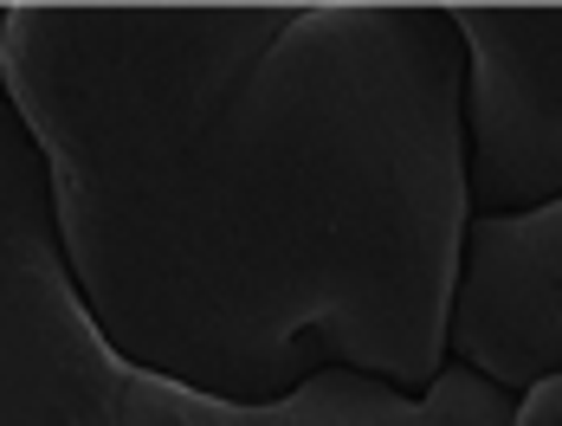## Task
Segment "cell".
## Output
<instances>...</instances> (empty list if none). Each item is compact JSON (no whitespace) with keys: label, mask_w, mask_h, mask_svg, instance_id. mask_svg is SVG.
Masks as SVG:
<instances>
[{"label":"cell","mask_w":562,"mask_h":426,"mask_svg":"<svg viewBox=\"0 0 562 426\" xmlns=\"http://www.w3.org/2000/svg\"><path fill=\"white\" fill-rule=\"evenodd\" d=\"M71 298L130 369L266 407L427 394L465 246V46L434 0L7 7Z\"/></svg>","instance_id":"1"},{"label":"cell","mask_w":562,"mask_h":426,"mask_svg":"<svg viewBox=\"0 0 562 426\" xmlns=\"http://www.w3.org/2000/svg\"><path fill=\"white\" fill-rule=\"evenodd\" d=\"M510 394L447 362L427 394L324 369L284 401L239 407L130 369L71 298L46 161L0 98V426H505Z\"/></svg>","instance_id":"2"},{"label":"cell","mask_w":562,"mask_h":426,"mask_svg":"<svg viewBox=\"0 0 562 426\" xmlns=\"http://www.w3.org/2000/svg\"><path fill=\"white\" fill-rule=\"evenodd\" d=\"M465 46V213L562 201V7H447Z\"/></svg>","instance_id":"3"},{"label":"cell","mask_w":562,"mask_h":426,"mask_svg":"<svg viewBox=\"0 0 562 426\" xmlns=\"http://www.w3.org/2000/svg\"><path fill=\"white\" fill-rule=\"evenodd\" d=\"M447 362L485 374L505 394L562 362V201L465 226Z\"/></svg>","instance_id":"4"},{"label":"cell","mask_w":562,"mask_h":426,"mask_svg":"<svg viewBox=\"0 0 562 426\" xmlns=\"http://www.w3.org/2000/svg\"><path fill=\"white\" fill-rule=\"evenodd\" d=\"M505 426H562V362L550 374H537L530 388L510 394V421Z\"/></svg>","instance_id":"5"},{"label":"cell","mask_w":562,"mask_h":426,"mask_svg":"<svg viewBox=\"0 0 562 426\" xmlns=\"http://www.w3.org/2000/svg\"><path fill=\"white\" fill-rule=\"evenodd\" d=\"M0 40H7V7H0Z\"/></svg>","instance_id":"6"}]
</instances>
